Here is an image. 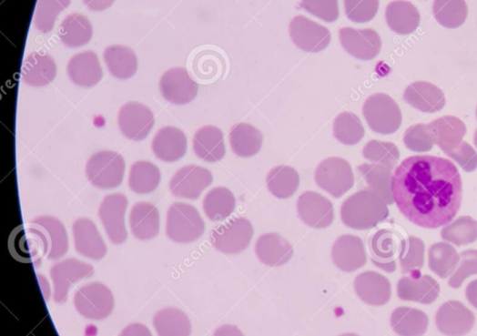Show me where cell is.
<instances>
[{
	"instance_id": "6da1fadb",
	"label": "cell",
	"mask_w": 477,
	"mask_h": 336,
	"mask_svg": "<svg viewBox=\"0 0 477 336\" xmlns=\"http://www.w3.org/2000/svg\"><path fill=\"white\" fill-rule=\"evenodd\" d=\"M392 196L401 213L427 229L449 224L462 206V182L454 163L436 156H411L392 177Z\"/></svg>"
},
{
	"instance_id": "7a4b0ae2",
	"label": "cell",
	"mask_w": 477,
	"mask_h": 336,
	"mask_svg": "<svg viewBox=\"0 0 477 336\" xmlns=\"http://www.w3.org/2000/svg\"><path fill=\"white\" fill-rule=\"evenodd\" d=\"M389 215L386 201L374 191L363 189L342 203V223L354 230H367L384 221Z\"/></svg>"
},
{
	"instance_id": "3957f363",
	"label": "cell",
	"mask_w": 477,
	"mask_h": 336,
	"mask_svg": "<svg viewBox=\"0 0 477 336\" xmlns=\"http://www.w3.org/2000/svg\"><path fill=\"white\" fill-rule=\"evenodd\" d=\"M205 224L199 211L191 204L175 202L167 214L166 233L171 241L188 244L202 237Z\"/></svg>"
},
{
	"instance_id": "277c9868",
	"label": "cell",
	"mask_w": 477,
	"mask_h": 336,
	"mask_svg": "<svg viewBox=\"0 0 477 336\" xmlns=\"http://www.w3.org/2000/svg\"><path fill=\"white\" fill-rule=\"evenodd\" d=\"M126 161L114 151L95 153L86 165V175L96 188L112 189L124 182Z\"/></svg>"
},
{
	"instance_id": "5b68a950",
	"label": "cell",
	"mask_w": 477,
	"mask_h": 336,
	"mask_svg": "<svg viewBox=\"0 0 477 336\" xmlns=\"http://www.w3.org/2000/svg\"><path fill=\"white\" fill-rule=\"evenodd\" d=\"M73 303L82 317L103 321L112 315L115 298L108 287L100 282H93L79 288Z\"/></svg>"
},
{
	"instance_id": "8992f818",
	"label": "cell",
	"mask_w": 477,
	"mask_h": 336,
	"mask_svg": "<svg viewBox=\"0 0 477 336\" xmlns=\"http://www.w3.org/2000/svg\"><path fill=\"white\" fill-rule=\"evenodd\" d=\"M367 124L377 134L396 133L401 125V112L397 103L383 93L371 95L363 106Z\"/></svg>"
},
{
	"instance_id": "52a82bcc",
	"label": "cell",
	"mask_w": 477,
	"mask_h": 336,
	"mask_svg": "<svg viewBox=\"0 0 477 336\" xmlns=\"http://www.w3.org/2000/svg\"><path fill=\"white\" fill-rule=\"evenodd\" d=\"M253 235V226L249 219H234L214 228L211 243L223 254L238 255L249 247Z\"/></svg>"
},
{
	"instance_id": "ba28073f",
	"label": "cell",
	"mask_w": 477,
	"mask_h": 336,
	"mask_svg": "<svg viewBox=\"0 0 477 336\" xmlns=\"http://www.w3.org/2000/svg\"><path fill=\"white\" fill-rule=\"evenodd\" d=\"M315 182L327 193L340 199L354 185L350 164L340 158H330L322 161L315 171Z\"/></svg>"
},
{
	"instance_id": "9c48e42d",
	"label": "cell",
	"mask_w": 477,
	"mask_h": 336,
	"mask_svg": "<svg viewBox=\"0 0 477 336\" xmlns=\"http://www.w3.org/2000/svg\"><path fill=\"white\" fill-rule=\"evenodd\" d=\"M290 38L300 50L320 53L331 43V33L308 17L296 16L289 23Z\"/></svg>"
},
{
	"instance_id": "30bf717a",
	"label": "cell",
	"mask_w": 477,
	"mask_h": 336,
	"mask_svg": "<svg viewBox=\"0 0 477 336\" xmlns=\"http://www.w3.org/2000/svg\"><path fill=\"white\" fill-rule=\"evenodd\" d=\"M94 273L95 270L89 263L76 259H68L56 263L51 269L55 302L56 304L65 303L71 286L82 280L92 278Z\"/></svg>"
},
{
	"instance_id": "8fae6325",
	"label": "cell",
	"mask_w": 477,
	"mask_h": 336,
	"mask_svg": "<svg viewBox=\"0 0 477 336\" xmlns=\"http://www.w3.org/2000/svg\"><path fill=\"white\" fill-rule=\"evenodd\" d=\"M127 198L122 194L109 195L104 199L99 209V216L105 230L116 245L124 244L127 239L126 212Z\"/></svg>"
},
{
	"instance_id": "7c38bea8",
	"label": "cell",
	"mask_w": 477,
	"mask_h": 336,
	"mask_svg": "<svg viewBox=\"0 0 477 336\" xmlns=\"http://www.w3.org/2000/svg\"><path fill=\"white\" fill-rule=\"evenodd\" d=\"M30 227L41 237L47 260H56L66 256L68 236L63 222L53 216H41L32 220Z\"/></svg>"
},
{
	"instance_id": "4fadbf2b",
	"label": "cell",
	"mask_w": 477,
	"mask_h": 336,
	"mask_svg": "<svg viewBox=\"0 0 477 336\" xmlns=\"http://www.w3.org/2000/svg\"><path fill=\"white\" fill-rule=\"evenodd\" d=\"M213 183L212 173L198 165L181 168L169 183L171 194L176 198L195 200Z\"/></svg>"
},
{
	"instance_id": "5bb4252c",
	"label": "cell",
	"mask_w": 477,
	"mask_h": 336,
	"mask_svg": "<svg viewBox=\"0 0 477 336\" xmlns=\"http://www.w3.org/2000/svg\"><path fill=\"white\" fill-rule=\"evenodd\" d=\"M154 124L152 111L143 104L129 102L120 107L118 127L121 133L131 140H144L151 133Z\"/></svg>"
},
{
	"instance_id": "9a60e30c",
	"label": "cell",
	"mask_w": 477,
	"mask_h": 336,
	"mask_svg": "<svg viewBox=\"0 0 477 336\" xmlns=\"http://www.w3.org/2000/svg\"><path fill=\"white\" fill-rule=\"evenodd\" d=\"M163 97L174 105L191 103L198 94L199 87L186 68L175 67L165 72L160 80Z\"/></svg>"
},
{
	"instance_id": "2e32d148",
	"label": "cell",
	"mask_w": 477,
	"mask_h": 336,
	"mask_svg": "<svg viewBox=\"0 0 477 336\" xmlns=\"http://www.w3.org/2000/svg\"><path fill=\"white\" fill-rule=\"evenodd\" d=\"M438 331L447 336H463L473 329L475 316L459 301H448L439 308L436 318Z\"/></svg>"
},
{
	"instance_id": "e0dca14e",
	"label": "cell",
	"mask_w": 477,
	"mask_h": 336,
	"mask_svg": "<svg viewBox=\"0 0 477 336\" xmlns=\"http://www.w3.org/2000/svg\"><path fill=\"white\" fill-rule=\"evenodd\" d=\"M339 35L340 45L347 53L361 61H371L381 51V36L373 29L345 27L340 30Z\"/></svg>"
},
{
	"instance_id": "ac0fdd59",
	"label": "cell",
	"mask_w": 477,
	"mask_h": 336,
	"mask_svg": "<svg viewBox=\"0 0 477 336\" xmlns=\"http://www.w3.org/2000/svg\"><path fill=\"white\" fill-rule=\"evenodd\" d=\"M298 212L304 224L314 229H325L334 221L333 203L315 191H305L298 201Z\"/></svg>"
},
{
	"instance_id": "d6986e66",
	"label": "cell",
	"mask_w": 477,
	"mask_h": 336,
	"mask_svg": "<svg viewBox=\"0 0 477 336\" xmlns=\"http://www.w3.org/2000/svg\"><path fill=\"white\" fill-rule=\"evenodd\" d=\"M402 236L394 230L377 231L370 239V250L373 265L387 272L396 270V258L400 256Z\"/></svg>"
},
{
	"instance_id": "ffe728a7",
	"label": "cell",
	"mask_w": 477,
	"mask_h": 336,
	"mask_svg": "<svg viewBox=\"0 0 477 336\" xmlns=\"http://www.w3.org/2000/svg\"><path fill=\"white\" fill-rule=\"evenodd\" d=\"M397 291L399 299L402 301L431 305L439 297L440 285L431 276H421L420 272L401 279L397 285Z\"/></svg>"
},
{
	"instance_id": "44dd1931",
	"label": "cell",
	"mask_w": 477,
	"mask_h": 336,
	"mask_svg": "<svg viewBox=\"0 0 477 336\" xmlns=\"http://www.w3.org/2000/svg\"><path fill=\"white\" fill-rule=\"evenodd\" d=\"M72 232L78 254L93 260H101L106 257L107 248L96 224L91 219H77L73 223Z\"/></svg>"
},
{
	"instance_id": "7402d4cb",
	"label": "cell",
	"mask_w": 477,
	"mask_h": 336,
	"mask_svg": "<svg viewBox=\"0 0 477 336\" xmlns=\"http://www.w3.org/2000/svg\"><path fill=\"white\" fill-rule=\"evenodd\" d=\"M354 290L362 302L373 307L386 305L392 296V287L384 275L375 271H366L357 276Z\"/></svg>"
},
{
	"instance_id": "603a6c76",
	"label": "cell",
	"mask_w": 477,
	"mask_h": 336,
	"mask_svg": "<svg viewBox=\"0 0 477 336\" xmlns=\"http://www.w3.org/2000/svg\"><path fill=\"white\" fill-rule=\"evenodd\" d=\"M332 259L341 271L353 272L361 269L367 260L362 239L353 235L340 236L333 246Z\"/></svg>"
},
{
	"instance_id": "cb8c5ba5",
	"label": "cell",
	"mask_w": 477,
	"mask_h": 336,
	"mask_svg": "<svg viewBox=\"0 0 477 336\" xmlns=\"http://www.w3.org/2000/svg\"><path fill=\"white\" fill-rule=\"evenodd\" d=\"M152 150L157 159L167 163L177 162L187 154V136L178 127H165L155 136Z\"/></svg>"
},
{
	"instance_id": "d4e9b609",
	"label": "cell",
	"mask_w": 477,
	"mask_h": 336,
	"mask_svg": "<svg viewBox=\"0 0 477 336\" xmlns=\"http://www.w3.org/2000/svg\"><path fill=\"white\" fill-rule=\"evenodd\" d=\"M67 75L76 86L91 88L103 78V69L99 57L92 51H86L70 58Z\"/></svg>"
},
{
	"instance_id": "484cf974",
	"label": "cell",
	"mask_w": 477,
	"mask_h": 336,
	"mask_svg": "<svg viewBox=\"0 0 477 336\" xmlns=\"http://www.w3.org/2000/svg\"><path fill=\"white\" fill-rule=\"evenodd\" d=\"M255 253L264 265L279 268L291 260L293 248L284 237L277 233H268L257 239Z\"/></svg>"
},
{
	"instance_id": "4316f807",
	"label": "cell",
	"mask_w": 477,
	"mask_h": 336,
	"mask_svg": "<svg viewBox=\"0 0 477 336\" xmlns=\"http://www.w3.org/2000/svg\"><path fill=\"white\" fill-rule=\"evenodd\" d=\"M57 74L55 59L46 54L32 53L22 67V80L32 87H44L52 83Z\"/></svg>"
},
{
	"instance_id": "83f0119b",
	"label": "cell",
	"mask_w": 477,
	"mask_h": 336,
	"mask_svg": "<svg viewBox=\"0 0 477 336\" xmlns=\"http://www.w3.org/2000/svg\"><path fill=\"white\" fill-rule=\"evenodd\" d=\"M130 229L140 241H149L160 232V213L149 202H138L129 216Z\"/></svg>"
},
{
	"instance_id": "f1b7e54d",
	"label": "cell",
	"mask_w": 477,
	"mask_h": 336,
	"mask_svg": "<svg viewBox=\"0 0 477 336\" xmlns=\"http://www.w3.org/2000/svg\"><path fill=\"white\" fill-rule=\"evenodd\" d=\"M193 149L203 161L211 163L221 161L226 155L223 131L214 126L199 128L193 137Z\"/></svg>"
},
{
	"instance_id": "f546056e",
	"label": "cell",
	"mask_w": 477,
	"mask_h": 336,
	"mask_svg": "<svg viewBox=\"0 0 477 336\" xmlns=\"http://www.w3.org/2000/svg\"><path fill=\"white\" fill-rule=\"evenodd\" d=\"M388 26L399 35H409L417 30L421 23V15L417 7L405 0H397L386 8Z\"/></svg>"
},
{
	"instance_id": "4dcf8cb0",
	"label": "cell",
	"mask_w": 477,
	"mask_h": 336,
	"mask_svg": "<svg viewBox=\"0 0 477 336\" xmlns=\"http://www.w3.org/2000/svg\"><path fill=\"white\" fill-rule=\"evenodd\" d=\"M104 59L109 74L117 79H129L138 69L136 53L126 46L116 45L107 47Z\"/></svg>"
},
{
	"instance_id": "1f68e13d",
	"label": "cell",
	"mask_w": 477,
	"mask_h": 336,
	"mask_svg": "<svg viewBox=\"0 0 477 336\" xmlns=\"http://www.w3.org/2000/svg\"><path fill=\"white\" fill-rule=\"evenodd\" d=\"M428 325L430 320L419 309L399 307L391 315V327L400 336H422Z\"/></svg>"
},
{
	"instance_id": "d6a6232c",
	"label": "cell",
	"mask_w": 477,
	"mask_h": 336,
	"mask_svg": "<svg viewBox=\"0 0 477 336\" xmlns=\"http://www.w3.org/2000/svg\"><path fill=\"white\" fill-rule=\"evenodd\" d=\"M229 143L232 151L239 158H249L260 152L263 136L255 127L240 123L231 127Z\"/></svg>"
},
{
	"instance_id": "836d02e7",
	"label": "cell",
	"mask_w": 477,
	"mask_h": 336,
	"mask_svg": "<svg viewBox=\"0 0 477 336\" xmlns=\"http://www.w3.org/2000/svg\"><path fill=\"white\" fill-rule=\"evenodd\" d=\"M153 325L157 336H190L192 326L185 311L173 307L158 311Z\"/></svg>"
},
{
	"instance_id": "e575fe53",
	"label": "cell",
	"mask_w": 477,
	"mask_h": 336,
	"mask_svg": "<svg viewBox=\"0 0 477 336\" xmlns=\"http://www.w3.org/2000/svg\"><path fill=\"white\" fill-rule=\"evenodd\" d=\"M59 39L68 47H80L87 45L93 37L90 20L81 15L72 14L66 17L59 27Z\"/></svg>"
},
{
	"instance_id": "d590c367",
	"label": "cell",
	"mask_w": 477,
	"mask_h": 336,
	"mask_svg": "<svg viewBox=\"0 0 477 336\" xmlns=\"http://www.w3.org/2000/svg\"><path fill=\"white\" fill-rule=\"evenodd\" d=\"M299 175L292 167L281 165L273 168L267 176V187L278 199H288L297 193Z\"/></svg>"
},
{
	"instance_id": "8d00e7d4",
	"label": "cell",
	"mask_w": 477,
	"mask_h": 336,
	"mask_svg": "<svg viewBox=\"0 0 477 336\" xmlns=\"http://www.w3.org/2000/svg\"><path fill=\"white\" fill-rule=\"evenodd\" d=\"M161 182V171L148 161H137L131 166L128 185L134 193L151 194Z\"/></svg>"
},
{
	"instance_id": "74e56055",
	"label": "cell",
	"mask_w": 477,
	"mask_h": 336,
	"mask_svg": "<svg viewBox=\"0 0 477 336\" xmlns=\"http://www.w3.org/2000/svg\"><path fill=\"white\" fill-rule=\"evenodd\" d=\"M358 171L364 178L372 191L381 196L388 204L394 202L392 196V170L381 164H362Z\"/></svg>"
},
{
	"instance_id": "f35d334b",
	"label": "cell",
	"mask_w": 477,
	"mask_h": 336,
	"mask_svg": "<svg viewBox=\"0 0 477 336\" xmlns=\"http://www.w3.org/2000/svg\"><path fill=\"white\" fill-rule=\"evenodd\" d=\"M236 198L228 188H215L208 193L203 201V209L213 222L223 221L235 211Z\"/></svg>"
},
{
	"instance_id": "ab89813d",
	"label": "cell",
	"mask_w": 477,
	"mask_h": 336,
	"mask_svg": "<svg viewBox=\"0 0 477 336\" xmlns=\"http://www.w3.org/2000/svg\"><path fill=\"white\" fill-rule=\"evenodd\" d=\"M433 15L440 25L456 29L466 22L468 5L464 0H434Z\"/></svg>"
},
{
	"instance_id": "60d3db41",
	"label": "cell",
	"mask_w": 477,
	"mask_h": 336,
	"mask_svg": "<svg viewBox=\"0 0 477 336\" xmlns=\"http://www.w3.org/2000/svg\"><path fill=\"white\" fill-rule=\"evenodd\" d=\"M334 137L345 146H356L365 134L360 117L352 113L340 114L333 126Z\"/></svg>"
},
{
	"instance_id": "b9f144b4",
	"label": "cell",
	"mask_w": 477,
	"mask_h": 336,
	"mask_svg": "<svg viewBox=\"0 0 477 336\" xmlns=\"http://www.w3.org/2000/svg\"><path fill=\"white\" fill-rule=\"evenodd\" d=\"M459 261L460 257L456 249L448 244H435L430 249V269L439 278H448L456 269Z\"/></svg>"
},
{
	"instance_id": "7bdbcfd3",
	"label": "cell",
	"mask_w": 477,
	"mask_h": 336,
	"mask_svg": "<svg viewBox=\"0 0 477 336\" xmlns=\"http://www.w3.org/2000/svg\"><path fill=\"white\" fill-rule=\"evenodd\" d=\"M71 0H39L35 10V26L40 32L47 34L53 31L56 21Z\"/></svg>"
},
{
	"instance_id": "ee69618b",
	"label": "cell",
	"mask_w": 477,
	"mask_h": 336,
	"mask_svg": "<svg viewBox=\"0 0 477 336\" xmlns=\"http://www.w3.org/2000/svg\"><path fill=\"white\" fill-rule=\"evenodd\" d=\"M399 259L403 273H420L424 265V244L421 239H403Z\"/></svg>"
},
{
	"instance_id": "f6af8a7d",
	"label": "cell",
	"mask_w": 477,
	"mask_h": 336,
	"mask_svg": "<svg viewBox=\"0 0 477 336\" xmlns=\"http://www.w3.org/2000/svg\"><path fill=\"white\" fill-rule=\"evenodd\" d=\"M442 238L457 246L468 245L477 239V222L468 216L444 228Z\"/></svg>"
},
{
	"instance_id": "bcb514c9",
	"label": "cell",
	"mask_w": 477,
	"mask_h": 336,
	"mask_svg": "<svg viewBox=\"0 0 477 336\" xmlns=\"http://www.w3.org/2000/svg\"><path fill=\"white\" fill-rule=\"evenodd\" d=\"M362 153L366 160L384 165L391 170L393 169L400 158L399 150L395 144L378 140H371L367 143Z\"/></svg>"
},
{
	"instance_id": "7dc6e473",
	"label": "cell",
	"mask_w": 477,
	"mask_h": 336,
	"mask_svg": "<svg viewBox=\"0 0 477 336\" xmlns=\"http://www.w3.org/2000/svg\"><path fill=\"white\" fill-rule=\"evenodd\" d=\"M439 94H442V91L433 86V84L420 81L411 84V86L407 88L405 94H403V99L419 110L421 109L422 102H424L421 110L423 112H427L426 105L428 102H432L439 110H441L443 105L439 104V102L444 103L445 100L426 98Z\"/></svg>"
},
{
	"instance_id": "c3c4849f",
	"label": "cell",
	"mask_w": 477,
	"mask_h": 336,
	"mask_svg": "<svg viewBox=\"0 0 477 336\" xmlns=\"http://www.w3.org/2000/svg\"><path fill=\"white\" fill-rule=\"evenodd\" d=\"M31 236L24 235L18 239L15 247V251L12 254L18 259V260L25 262H36L46 257L45 246L41 237L36 234L32 228H29Z\"/></svg>"
},
{
	"instance_id": "681fc988",
	"label": "cell",
	"mask_w": 477,
	"mask_h": 336,
	"mask_svg": "<svg viewBox=\"0 0 477 336\" xmlns=\"http://www.w3.org/2000/svg\"><path fill=\"white\" fill-rule=\"evenodd\" d=\"M348 19L353 23H367L374 19L379 0H344Z\"/></svg>"
},
{
	"instance_id": "f907efd6",
	"label": "cell",
	"mask_w": 477,
	"mask_h": 336,
	"mask_svg": "<svg viewBox=\"0 0 477 336\" xmlns=\"http://www.w3.org/2000/svg\"><path fill=\"white\" fill-rule=\"evenodd\" d=\"M301 5L309 14L328 23L337 21L340 15L338 0H302Z\"/></svg>"
},
{
	"instance_id": "816d5d0a",
	"label": "cell",
	"mask_w": 477,
	"mask_h": 336,
	"mask_svg": "<svg viewBox=\"0 0 477 336\" xmlns=\"http://www.w3.org/2000/svg\"><path fill=\"white\" fill-rule=\"evenodd\" d=\"M462 262L458 270L452 274L449 285L458 290L464 280L472 274H477V250H466L461 255Z\"/></svg>"
},
{
	"instance_id": "f5cc1de1",
	"label": "cell",
	"mask_w": 477,
	"mask_h": 336,
	"mask_svg": "<svg viewBox=\"0 0 477 336\" xmlns=\"http://www.w3.org/2000/svg\"><path fill=\"white\" fill-rule=\"evenodd\" d=\"M119 336H153L151 331L142 323H131L121 331Z\"/></svg>"
},
{
	"instance_id": "db71d44e",
	"label": "cell",
	"mask_w": 477,
	"mask_h": 336,
	"mask_svg": "<svg viewBox=\"0 0 477 336\" xmlns=\"http://www.w3.org/2000/svg\"><path fill=\"white\" fill-rule=\"evenodd\" d=\"M116 0H83V3L88 9L96 12L104 11L111 7Z\"/></svg>"
},
{
	"instance_id": "11a10c76",
	"label": "cell",
	"mask_w": 477,
	"mask_h": 336,
	"mask_svg": "<svg viewBox=\"0 0 477 336\" xmlns=\"http://www.w3.org/2000/svg\"><path fill=\"white\" fill-rule=\"evenodd\" d=\"M212 336H244L243 332L236 326L224 325L218 328Z\"/></svg>"
},
{
	"instance_id": "9f6ffc18",
	"label": "cell",
	"mask_w": 477,
	"mask_h": 336,
	"mask_svg": "<svg viewBox=\"0 0 477 336\" xmlns=\"http://www.w3.org/2000/svg\"><path fill=\"white\" fill-rule=\"evenodd\" d=\"M466 295L468 301L472 304V307L477 309V280L472 281L468 285Z\"/></svg>"
},
{
	"instance_id": "6f0895ef",
	"label": "cell",
	"mask_w": 477,
	"mask_h": 336,
	"mask_svg": "<svg viewBox=\"0 0 477 336\" xmlns=\"http://www.w3.org/2000/svg\"><path fill=\"white\" fill-rule=\"evenodd\" d=\"M340 336H360V335L357 334V333H344V334H341Z\"/></svg>"
}]
</instances>
